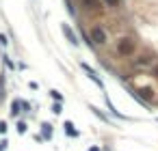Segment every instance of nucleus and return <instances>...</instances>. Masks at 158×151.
I'll return each instance as SVG.
<instances>
[{"instance_id":"1","label":"nucleus","mask_w":158,"mask_h":151,"mask_svg":"<svg viewBox=\"0 0 158 151\" xmlns=\"http://www.w3.org/2000/svg\"><path fill=\"white\" fill-rule=\"evenodd\" d=\"M117 54L119 56H132L134 54V39L130 37H124L117 41Z\"/></svg>"},{"instance_id":"4","label":"nucleus","mask_w":158,"mask_h":151,"mask_svg":"<svg viewBox=\"0 0 158 151\" xmlns=\"http://www.w3.org/2000/svg\"><path fill=\"white\" fill-rule=\"evenodd\" d=\"M80 67H82V69H84V71H87V73H89V78H91V80H93V82H95V84H98V86H100V89H102V86H104V84H102V80H100V78H98V73H95V69H93V67H91V65H87V63H80Z\"/></svg>"},{"instance_id":"8","label":"nucleus","mask_w":158,"mask_h":151,"mask_svg":"<svg viewBox=\"0 0 158 151\" xmlns=\"http://www.w3.org/2000/svg\"><path fill=\"white\" fill-rule=\"evenodd\" d=\"M20 108H22V99H15V102L11 104V117H17V114L22 112Z\"/></svg>"},{"instance_id":"19","label":"nucleus","mask_w":158,"mask_h":151,"mask_svg":"<svg viewBox=\"0 0 158 151\" xmlns=\"http://www.w3.org/2000/svg\"><path fill=\"white\" fill-rule=\"evenodd\" d=\"M22 110H24V112H31V104H28V102H22Z\"/></svg>"},{"instance_id":"5","label":"nucleus","mask_w":158,"mask_h":151,"mask_svg":"<svg viewBox=\"0 0 158 151\" xmlns=\"http://www.w3.org/2000/svg\"><path fill=\"white\" fill-rule=\"evenodd\" d=\"M154 63V56H149V54H141L139 58H134V67H149Z\"/></svg>"},{"instance_id":"13","label":"nucleus","mask_w":158,"mask_h":151,"mask_svg":"<svg viewBox=\"0 0 158 151\" xmlns=\"http://www.w3.org/2000/svg\"><path fill=\"white\" fill-rule=\"evenodd\" d=\"M141 93H143V97H145V99H154V91H149V89H143Z\"/></svg>"},{"instance_id":"9","label":"nucleus","mask_w":158,"mask_h":151,"mask_svg":"<svg viewBox=\"0 0 158 151\" xmlns=\"http://www.w3.org/2000/svg\"><path fill=\"white\" fill-rule=\"evenodd\" d=\"M15 130H17V134H26V132H28V123H26V121H17Z\"/></svg>"},{"instance_id":"12","label":"nucleus","mask_w":158,"mask_h":151,"mask_svg":"<svg viewBox=\"0 0 158 151\" xmlns=\"http://www.w3.org/2000/svg\"><path fill=\"white\" fill-rule=\"evenodd\" d=\"M52 112H54V114H61V112H63V106H61V102H54V104H52Z\"/></svg>"},{"instance_id":"3","label":"nucleus","mask_w":158,"mask_h":151,"mask_svg":"<svg viewBox=\"0 0 158 151\" xmlns=\"http://www.w3.org/2000/svg\"><path fill=\"white\" fill-rule=\"evenodd\" d=\"M63 132L70 136V138H78V136H80V132L76 130V125H74L72 121H63Z\"/></svg>"},{"instance_id":"2","label":"nucleus","mask_w":158,"mask_h":151,"mask_svg":"<svg viewBox=\"0 0 158 151\" xmlns=\"http://www.w3.org/2000/svg\"><path fill=\"white\" fill-rule=\"evenodd\" d=\"M106 39H108V37H106V30H104L102 26H93V28H91V41H93V43L104 45Z\"/></svg>"},{"instance_id":"16","label":"nucleus","mask_w":158,"mask_h":151,"mask_svg":"<svg viewBox=\"0 0 158 151\" xmlns=\"http://www.w3.org/2000/svg\"><path fill=\"white\" fill-rule=\"evenodd\" d=\"M7 147H9V140H7V138H2V140H0V151H5Z\"/></svg>"},{"instance_id":"10","label":"nucleus","mask_w":158,"mask_h":151,"mask_svg":"<svg viewBox=\"0 0 158 151\" xmlns=\"http://www.w3.org/2000/svg\"><path fill=\"white\" fill-rule=\"evenodd\" d=\"M82 7H87V9H95V7H100V2H98V0H82Z\"/></svg>"},{"instance_id":"7","label":"nucleus","mask_w":158,"mask_h":151,"mask_svg":"<svg viewBox=\"0 0 158 151\" xmlns=\"http://www.w3.org/2000/svg\"><path fill=\"white\" fill-rule=\"evenodd\" d=\"M63 35H65L67 39H70V41H72L74 45H78V37L74 35V30H72L70 26H67V24H63Z\"/></svg>"},{"instance_id":"11","label":"nucleus","mask_w":158,"mask_h":151,"mask_svg":"<svg viewBox=\"0 0 158 151\" xmlns=\"http://www.w3.org/2000/svg\"><path fill=\"white\" fill-rule=\"evenodd\" d=\"M50 95H52L54 102H63V93H59L56 89H52V91H50Z\"/></svg>"},{"instance_id":"15","label":"nucleus","mask_w":158,"mask_h":151,"mask_svg":"<svg viewBox=\"0 0 158 151\" xmlns=\"http://www.w3.org/2000/svg\"><path fill=\"white\" fill-rule=\"evenodd\" d=\"M7 130H9V125H7V121H0V134H7Z\"/></svg>"},{"instance_id":"18","label":"nucleus","mask_w":158,"mask_h":151,"mask_svg":"<svg viewBox=\"0 0 158 151\" xmlns=\"http://www.w3.org/2000/svg\"><path fill=\"white\" fill-rule=\"evenodd\" d=\"M0 45H2V47H7V45H9V41H7V37H5V35H0Z\"/></svg>"},{"instance_id":"6","label":"nucleus","mask_w":158,"mask_h":151,"mask_svg":"<svg viewBox=\"0 0 158 151\" xmlns=\"http://www.w3.org/2000/svg\"><path fill=\"white\" fill-rule=\"evenodd\" d=\"M41 136L46 138V140H50V138L54 136V130H52V125H50V123H46V121L41 123Z\"/></svg>"},{"instance_id":"17","label":"nucleus","mask_w":158,"mask_h":151,"mask_svg":"<svg viewBox=\"0 0 158 151\" xmlns=\"http://www.w3.org/2000/svg\"><path fill=\"white\" fill-rule=\"evenodd\" d=\"M5 63H7V67H9V69H15V63H13L11 58H7V56H5Z\"/></svg>"},{"instance_id":"14","label":"nucleus","mask_w":158,"mask_h":151,"mask_svg":"<svg viewBox=\"0 0 158 151\" xmlns=\"http://www.w3.org/2000/svg\"><path fill=\"white\" fill-rule=\"evenodd\" d=\"M104 2H106V7H119L121 0H104Z\"/></svg>"}]
</instances>
